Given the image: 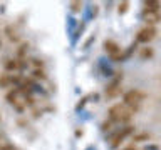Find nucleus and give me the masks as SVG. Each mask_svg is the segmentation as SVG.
<instances>
[{
  "instance_id": "nucleus-1",
  "label": "nucleus",
  "mask_w": 161,
  "mask_h": 150,
  "mask_svg": "<svg viewBox=\"0 0 161 150\" xmlns=\"http://www.w3.org/2000/svg\"><path fill=\"white\" fill-rule=\"evenodd\" d=\"M108 117H109V122L113 123H128L133 118V113L129 112V108L124 103H116L113 107H109Z\"/></svg>"
},
{
  "instance_id": "nucleus-2",
  "label": "nucleus",
  "mask_w": 161,
  "mask_h": 150,
  "mask_svg": "<svg viewBox=\"0 0 161 150\" xmlns=\"http://www.w3.org/2000/svg\"><path fill=\"white\" fill-rule=\"evenodd\" d=\"M144 95L139 92V90H129V92L124 93V105L129 107V112L134 113L141 108V102H143Z\"/></svg>"
},
{
  "instance_id": "nucleus-3",
  "label": "nucleus",
  "mask_w": 161,
  "mask_h": 150,
  "mask_svg": "<svg viewBox=\"0 0 161 150\" xmlns=\"http://www.w3.org/2000/svg\"><path fill=\"white\" fill-rule=\"evenodd\" d=\"M133 132H134V127H133V125H126V127H121L119 132H116V133L113 135V138H111V147H113V148H118L119 145L124 142V138L128 137V135H131Z\"/></svg>"
},
{
  "instance_id": "nucleus-4",
  "label": "nucleus",
  "mask_w": 161,
  "mask_h": 150,
  "mask_svg": "<svg viewBox=\"0 0 161 150\" xmlns=\"http://www.w3.org/2000/svg\"><path fill=\"white\" fill-rule=\"evenodd\" d=\"M156 28L154 27H149V25H146V27H143L138 32V35H136V40H138L139 43H149L151 40H153L156 37Z\"/></svg>"
},
{
  "instance_id": "nucleus-5",
  "label": "nucleus",
  "mask_w": 161,
  "mask_h": 150,
  "mask_svg": "<svg viewBox=\"0 0 161 150\" xmlns=\"http://www.w3.org/2000/svg\"><path fill=\"white\" fill-rule=\"evenodd\" d=\"M141 18H143L149 27H154L156 23L161 22V12H153V10L143 8V12H141Z\"/></svg>"
},
{
  "instance_id": "nucleus-6",
  "label": "nucleus",
  "mask_w": 161,
  "mask_h": 150,
  "mask_svg": "<svg viewBox=\"0 0 161 150\" xmlns=\"http://www.w3.org/2000/svg\"><path fill=\"white\" fill-rule=\"evenodd\" d=\"M121 80H123V73L118 75L113 82H111L108 87H106V97H109V98H113L116 97V95L119 93V85H121Z\"/></svg>"
},
{
  "instance_id": "nucleus-7",
  "label": "nucleus",
  "mask_w": 161,
  "mask_h": 150,
  "mask_svg": "<svg viewBox=\"0 0 161 150\" xmlns=\"http://www.w3.org/2000/svg\"><path fill=\"white\" fill-rule=\"evenodd\" d=\"M103 47H104V50L111 55V57H114V55H118L121 52V47L114 42V40H106V42L103 43Z\"/></svg>"
},
{
  "instance_id": "nucleus-8",
  "label": "nucleus",
  "mask_w": 161,
  "mask_h": 150,
  "mask_svg": "<svg viewBox=\"0 0 161 150\" xmlns=\"http://www.w3.org/2000/svg\"><path fill=\"white\" fill-rule=\"evenodd\" d=\"M5 72H17V70H20L19 67V58L15 57V58H8L7 62H5Z\"/></svg>"
},
{
  "instance_id": "nucleus-9",
  "label": "nucleus",
  "mask_w": 161,
  "mask_h": 150,
  "mask_svg": "<svg viewBox=\"0 0 161 150\" xmlns=\"http://www.w3.org/2000/svg\"><path fill=\"white\" fill-rule=\"evenodd\" d=\"M17 97H19V90L17 88H12V90H8V92L5 93V100H7L10 105H14L15 102H17L19 100Z\"/></svg>"
},
{
  "instance_id": "nucleus-10",
  "label": "nucleus",
  "mask_w": 161,
  "mask_h": 150,
  "mask_svg": "<svg viewBox=\"0 0 161 150\" xmlns=\"http://www.w3.org/2000/svg\"><path fill=\"white\" fill-rule=\"evenodd\" d=\"M144 8L146 10H153V12H159L161 2H158V0H146V2H144Z\"/></svg>"
},
{
  "instance_id": "nucleus-11",
  "label": "nucleus",
  "mask_w": 161,
  "mask_h": 150,
  "mask_svg": "<svg viewBox=\"0 0 161 150\" xmlns=\"http://www.w3.org/2000/svg\"><path fill=\"white\" fill-rule=\"evenodd\" d=\"M32 78H37V80H45L47 75H45L44 68H34L32 70Z\"/></svg>"
},
{
  "instance_id": "nucleus-12",
  "label": "nucleus",
  "mask_w": 161,
  "mask_h": 150,
  "mask_svg": "<svg viewBox=\"0 0 161 150\" xmlns=\"http://www.w3.org/2000/svg\"><path fill=\"white\" fill-rule=\"evenodd\" d=\"M10 87V73H2L0 75V88Z\"/></svg>"
},
{
  "instance_id": "nucleus-13",
  "label": "nucleus",
  "mask_w": 161,
  "mask_h": 150,
  "mask_svg": "<svg viewBox=\"0 0 161 150\" xmlns=\"http://www.w3.org/2000/svg\"><path fill=\"white\" fill-rule=\"evenodd\" d=\"M29 50V43H22L20 45V48H19V52H17V58L19 60H24V57H25V52Z\"/></svg>"
},
{
  "instance_id": "nucleus-14",
  "label": "nucleus",
  "mask_w": 161,
  "mask_h": 150,
  "mask_svg": "<svg viewBox=\"0 0 161 150\" xmlns=\"http://www.w3.org/2000/svg\"><path fill=\"white\" fill-rule=\"evenodd\" d=\"M149 137H151V135L148 132H143V133H136L134 140H136V142H144V140H149Z\"/></svg>"
},
{
  "instance_id": "nucleus-15",
  "label": "nucleus",
  "mask_w": 161,
  "mask_h": 150,
  "mask_svg": "<svg viewBox=\"0 0 161 150\" xmlns=\"http://www.w3.org/2000/svg\"><path fill=\"white\" fill-rule=\"evenodd\" d=\"M5 32H8L7 35H8V38L12 40V42H17V40H19V35L15 33V32L12 33V28H10V27H7V28H5Z\"/></svg>"
},
{
  "instance_id": "nucleus-16",
  "label": "nucleus",
  "mask_w": 161,
  "mask_h": 150,
  "mask_svg": "<svg viewBox=\"0 0 161 150\" xmlns=\"http://www.w3.org/2000/svg\"><path fill=\"white\" fill-rule=\"evenodd\" d=\"M128 8H129V3L128 2H123V3H119V8H118V12L123 15V13H126L128 12Z\"/></svg>"
},
{
  "instance_id": "nucleus-17",
  "label": "nucleus",
  "mask_w": 161,
  "mask_h": 150,
  "mask_svg": "<svg viewBox=\"0 0 161 150\" xmlns=\"http://www.w3.org/2000/svg\"><path fill=\"white\" fill-rule=\"evenodd\" d=\"M141 57H143V58H149V57H153V50H151V48H144L143 52H141Z\"/></svg>"
},
{
  "instance_id": "nucleus-18",
  "label": "nucleus",
  "mask_w": 161,
  "mask_h": 150,
  "mask_svg": "<svg viewBox=\"0 0 161 150\" xmlns=\"http://www.w3.org/2000/svg\"><path fill=\"white\" fill-rule=\"evenodd\" d=\"M80 7H82V3H80V2H72V3H70V10H72V12H79Z\"/></svg>"
},
{
  "instance_id": "nucleus-19",
  "label": "nucleus",
  "mask_w": 161,
  "mask_h": 150,
  "mask_svg": "<svg viewBox=\"0 0 161 150\" xmlns=\"http://www.w3.org/2000/svg\"><path fill=\"white\" fill-rule=\"evenodd\" d=\"M32 63L35 65V68H42L44 67V62H42V60H39V58H32Z\"/></svg>"
},
{
  "instance_id": "nucleus-20",
  "label": "nucleus",
  "mask_w": 161,
  "mask_h": 150,
  "mask_svg": "<svg viewBox=\"0 0 161 150\" xmlns=\"http://www.w3.org/2000/svg\"><path fill=\"white\" fill-rule=\"evenodd\" d=\"M111 127H113V122H104L101 128H103V132H106V130H111Z\"/></svg>"
},
{
  "instance_id": "nucleus-21",
  "label": "nucleus",
  "mask_w": 161,
  "mask_h": 150,
  "mask_svg": "<svg viewBox=\"0 0 161 150\" xmlns=\"http://www.w3.org/2000/svg\"><path fill=\"white\" fill-rule=\"evenodd\" d=\"M0 150H15L12 145H2V147H0Z\"/></svg>"
},
{
  "instance_id": "nucleus-22",
  "label": "nucleus",
  "mask_w": 161,
  "mask_h": 150,
  "mask_svg": "<svg viewBox=\"0 0 161 150\" xmlns=\"http://www.w3.org/2000/svg\"><path fill=\"white\" fill-rule=\"evenodd\" d=\"M123 150H136V148H134V145H129V147H126V148H123Z\"/></svg>"
},
{
  "instance_id": "nucleus-23",
  "label": "nucleus",
  "mask_w": 161,
  "mask_h": 150,
  "mask_svg": "<svg viewBox=\"0 0 161 150\" xmlns=\"http://www.w3.org/2000/svg\"><path fill=\"white\" fill-rule=\"evenodd\" d=\"M0 47H2V42H0Z\"/></svg>"
},
{
  "instance_id": "nucleus-24",
  "label": "nucleus",
  "mask_w": 161,
  "mask_h": 150,
  "mask_svg": "<svg viewBox=\"0 0 161 150\" xmlns=\"http://www.w3.org/2000/svg\"><path fill=\"white\" fill-rule=\"evenodd\" d=\"M87 150H92V148H87Z\"/></svg>"
}]
</instances>
